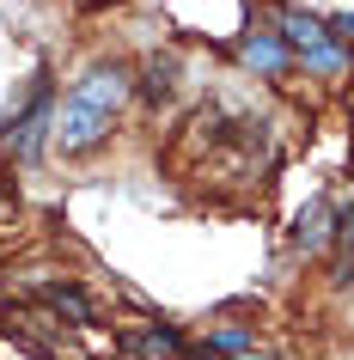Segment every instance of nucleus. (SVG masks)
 <instances>
[{"instance_id":"nucleus-1","label":"nucleus","mask_w":354,"mask_h":360,"mask_svg":"<svg viewBox=\"0 0 354 360\" xmlns=\"http://www.w3.org/2000/svg\"><path fill=\"white\" fill-rule=\"evenodd\" d=\"M122 98H129V74H122L116 61L86 68V74L68 86V98L56 104V147H61V153L98 147V141L110 134L116 110H122Z\"/></svg>"},{"instance_id":"nucleus-2","label":"nucleus","mask_w":354,"mask_h":360,"mask_svg":"<svg viewBox=\"0 0 354 360\" xmlns=\"http://www.w3.org/2000/svg\"><path fill=\"white\" fill-rule=\"evenodd\" d=\"M0 134H6L13 159H37V153L56 141V92H49V74H37L31 92L0 116Z\"/></svg>"},{"instance_id":"nucleus-3","label":"nucleus","mask_w":354,"mask_h":360,"mask_svg":"<svg viewBox=\"0 0 354 360\" xmlns=\"http://www.w3.org/2000/svg\"><path fill=\"white\" fill-rule=\"evenodd\" d=\"M275 31H281V43H287V56L305 61V74H324V79L348 74V43H336L324 19H312V13H281Z\"/></svg>"},{"instance_id":"nucleus-4","label":"nucleus","mask_w":354,"mask_h":360,"mask_svg":"<svg viewBox=\"0 0 354 360\" xmlns=\"http://www.w3.org/2000/svg\"><path fill=\"white\" fill-rule=\"evenodd\" d=\"M239 61L257 79H281V74H287V43H281V31H269V25L239 31Z\"/></svg>"},{"instance_id":"nucleus-5","label":"nucleus","mask_w":354,"mask_h":360,"mask_svg":"<svg viewBox=\"0 0 354 360\" xmlns=\"http://www.w3.org/2000/svg\"><path fill=\"white\" fill-rule=\"evenodd\" d=\"M129 354H147V360H184V336L171 330V323H147V330H129L122 336Z\"/></svg>"},{"instance_id":"nucleus-6","label":"nucleus","mask_w":354,"mask_h":360,"mask_svg":"<svg viewBox=\"0 0 354 360\" xmlns=\"http://www.w3.org/2000/svg\"><path fill=\"white\" fill-rule=\"evenodd\" d=\"M317 245H330V202L324 195H312L293 220V250H317Z\"/></svg>"},{"instance_id":"nucleus-7","label":"nucleus","mask_w":354,"mask_h":360,"mask_svg":"<svg viewBox=\"0 0 354 360\" xmlns=\"http://www.w3.org/2000/svg\"><path fill=\"white\" fill-rule=\"evenodd\" d=\"M330 245H336V275L348 281V269H354V202H330Z\"/></svg>"},{"instance_id":"nucleus-8","label":"nucleus","mask_w":354,"mask_h":360,"mask_svg":"<svg viewBox=\"0 0 354 360\" xmlns=\"http://www.w3.org/2000/svg\"><path fill=\"white\" fill-rule=\"evenodd\" d=\"M208 354H220V360H257V330L220 323V330H208Z\"/></svg>"},{"instance_id":"nucleus-9","label":"nucleus","mask_w":354,"mask_h":360,"mask_svg":"<svg viewBox=\"0 0 354 360\" xmlns=\"http://www.w3.org/2000/svg\"><path fill=\"white\" fill-rule=\"evenodd\" d=\"M37 300L49 305V311H68L74 323H92V300H86L74 281H43V287H37Z\"/></svg>"},{"instance_id":"nucleus-10","label":"nucleus","mask_w":354,"mask_h":360,"mask_svg":"<svg viewBox=\"0 0 354 360\" xmlns=\"http://www.w3.org/2000/svg\"><path fill=\"white\" fill-rule=\"evenodd\" d=\"M171 92H177V56H153L147 68H141V98H147V104H165Z\"/></svg>"},{"instance_id":"nucleus-11","label":"nucleus","mask_w":354,"mask_h":360,"mask_svg":"<svg viewBox=\"0 0 354 360\" xmlns=\"http://www.w3.org/2000/svg\"><path fill=\"white\" fill-rule=\"evenodd\" d=\"M330 37H336V43H354V13H342V19L330 25Z\"/></svg>"},{"instance_id":"nucleus-12","label":"nucleus","mask_w":354,"mask_h":360,"mask_svg":"<svg viewBox=\"0 0 354 360\" xmlns=\"http://www.w3.org/2000/svg\"><path fill=\"white\" fill-rule=\"evenodd\" d=\"M348 287H354V269H348Z\"/></svg>"}]
</instances>
